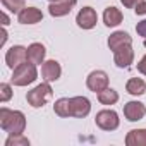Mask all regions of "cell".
<instances>
[{
	"instance_id": "9",
	"label": "cell",
	"mask_w": 146,
	"mask_h": 146,
	"mask_svg": "<svg viewBox=\"0 0 146 146\" xmlns=\"http://www.w3.org/2000/svg\"><path fill=\"white\" fill-rule=\"evenodd\" d=\"M113 62L117 67L120 69H127L132 62H134V50L132 45H124L120 48H117L113 52Z\"/></svg>"
},
{
	"instance_id": "20",
	"label": "cell",
	"mask_w": 146,
	"mask_h": 146,
	"mask_svg": "<svg viewBox=\"0 0 146 146\" xmlns=\"http://www.w3.org/2000/svg\"><path fill=\"white\" fill-rule=\"evenodd\" d=\"M98 102L102 105H115L119 102V93L112 88H107V90L98 93Z\"/></svg>"
},
{
	"instance_id": "12",
	"label": "cell",
	"mask_w": 146,
	"mask_h": 146,
	"mask_svg": "<svg viewBox=\"0 0 146 146\" xmlns=\"http://www.w3.org/2000/svg\"><path fill=\"white\" fill-rule=\"evenodd\" d=\"M76 4H78V0H58V2H50L48 12H50L52 17H64V16L70 14V11L74 9Z\"/></svg>"
},
{
	"instance_id": "16",
	"label": "cell",
	"mask_w": 146,
	"mask_h": 146,
	"mask_svg": "<svg viewBox=\"0 0 146 146\" xmlns=\"http://www.w3.org/2000/svg\"><path fill=\"white\" fill-rule=\"evenodd\" d=\"M45 55H46V50L41 43H31L28 46V60L36 64V65H41L45 62Z\"/></svg>"
},
{
	"instance_id": "3",
	"label": "cell",
	"mask_w": 146,
	"mask_h": 146,
	"mask_svg": "<svg viewBox=\"0 0 146 146\" xmlns=\"http://www.w3.org/2000/svg\"><path fill=\"white\" fill-rule=\"evenodd\" d=\"M53 96V90L50 86V83H41L38 86H35L31 91H28L26 100L33 108H41L43 105H46V102H50Z\"/></svg>"
},
{
	"instance_id": "17",
	"label": "cell",
	"mask_w": 146,
	"mask_h": 146,
	"mask_svg": "<svg viewBox=\"0 0 146 146\" xmlns=\"http://www.w3.org/2000/svg\"><path fill=\"white\" fill-rule=\"evenodd\" d=\"M127 146H146V129H132L125 136Z\"/></svg>"
},
{
	"instance_id": "2",
	"label": "cell",
	"mask_w": 146,
	"mask_h": 146,
	"mask_svg": "<svg viewBox=\"0 0 146 146\" xmlns=\"http://www.w3.org/2000/svg\"><path fill=\"white\" fill-rule=\"evenodd\" d=\"M36 79H38L36 64H33L29 60H26L21 65H17L12 70V78H11L14 86H28V84H33Z\"/></svg>"
},
{
	"instance_id": "22",
	"label": "cell",
	"mask_w": 146,
	"mask_h": 146,
	"mask_svg": "<svg viewBox=\"0 0 146 146\" xmlns=\"http://www.w3.org/2000/svg\"><path fill=\"white\" fill-rule=\"evenodd\" d=\"M5 146H29V139L23 134H9L5 139Z\"/></svg>"
},
{
	"instance_id": "5",
	"label": "cell",
	"mask_w": 146,
	"mask_h": 146,
	"mask_svg": "<svg viewBox=\"0 0 146 146\" xmlns=\"http://www.w3.org/2000/svg\"><path fill=\"white\" fill-rule=\"evenodd\" d=\"M86 86H88V90L90 91H93V93H100V91H103V90H107L108 88V74L105 70H93V72H90L88 74V78H86Z\"/></svg>"
},
{
	"instance_id": "30",
	"label": "cell",
	"mask_w": 146,
	"mask_h": 146,
	"mask_svg": "<svg viewBox=\"0 0 146 146\" xmlns=\"http://www.w3.org/2000/svg\"><path fill=\"white\" fill-rule=\"evenodd\" d=\"M48 2H58V0H48Z\"/></svg>"
},
{
	"instance_id": "24",
	"label": "cell",
	"mask_w": 146,
	"mask_h": 146,
	"mask_svg": "<svg viewBox=\"0 0 146 146\" xmlns=\"http://www.w3.org/2000/svg\"><path fill=\"white\" fill-rule=\"evenodd\" d=\"M136 33L146 40V19H143V21H139V23L136 24Z\"/></svg>"
},
{
	"instance_id": "27",
	"label": "cell",
	"mask_w": 146,
	"mask_h": 146,
	"mask_svg": "<svg viewBox=\"0 0 146 146\" xmlns=\"http://www.w3.org/2000/svg\"><path fill=\"white\" fill-rule=\"evenodd\" d=\"M137 70L141 72L143 76H146V55H144V57L137 62Z\"/></svg>"
},
{
	"instance_id": "31",
	"label": "cell",
	"mask_w": 146,
	"mask_h": 146,
	"mask_svg": "<svg viewBox=\"0 0 146 146\" xmlns=\"http://www.w3.org/2000/svg\"><path fill=\"white\" fill-rule=\"evenodd\" d=\"M143 45H144V46H146V40H144V41H143Z\"/></svg>"
},
{
	"instance_id": "4",
	"label": "cell",
	"mask_w": 146,
	"mask_h": 146,
	"mask_svg": "<svg viewBox=\"0 0 146 146\" xmlns=\"http://www.w3.org/2000/svg\"><path fill=\"white\" fill-rule=\"evenodd\" d=\"M95 122L102 131H115L119 127V124H120V119H119V113L115 110L105 108V110H100L96 113Z\"/></svg>"
},
{
	"instance_id": "11",
	"label": "cell",
	"mask_w": 146,
	"mask_h": 146,
	"mask_svg": "<svg viewBox=\"0 0 146 146\" xmlns=\"http://www.w3.org/2000/svg\"><path fill=\"white\" fill-rule=\"evenodd\" d=\"M62 76V67L57 60H45L41 64V78L46 83H53Z\"/></svg>"
},
{
	"instance_id": "15",
	"label": "cell",
	"mask_w": 146,
	"mask_h": 146,
	"mask_svg": "<svg viewBox=\"0 0 146 146\" xmlns=\"http://www.w3.org/2000/svg\"><path fill=\"white\" fill-rule=\"evenodd\" d=\"M122 19H124L122 12H120L117 7H113V5L107 7L105 12H103V23H105L107 28H115V26H119V24L122 23Z\"/></svg>"
},
{
	"instance_id": "23",
	"label": "cell",
	"mask_w": 146,
	"mask_h": 146,
	"mask_svg": "<svg viewBox=\"0 0 146 146\" xmlns=\"http://www.w3.org/2000/svg\"><path fill=\"white\" fill-rule=\"evenodd\" d=\"M11 98H12V88H11V84L2 83V84H0V102L7 103Z\"/></svg>"
},
{
	"instance_id": "10",
	"label": "cell",
	"mask_w": 146,
	"mask_h": 146,
	"mask_svg": "<svg viewBox=\"0 0 146 146\" xmlns=\"http://www.w3.org/2000/svg\"><path fill=\"white\" fill-rule=\"evenodd\" d=\"M144 115H146V107H144V103L132 100V102H127V103L124 105V117H125L129 122H137V120H141Z\"/></svg>"
},
{
	"instance_id": "6",
	"label": "cell",
	"mask_w": 146,
	"mask_h": 146,
	"mask_svg": "<svg viewBox=\"0 0 146 146\" xmlns=\"http://www.w3.org/2000/svg\"><path fill=\"white\" fill-rule=\"evenodd\" d=\"M26 60H28V48L23 45H14L5 52V64L12 70Z\"/></svg>"
},
{
	"instance_id": "19",
	"label": "cell",
	"mask_w": 146,
	"mask_h": 146,
	"mask_svg": "<svg viewBox=\"0 0 146 146\" xmlns=\"http://www.w3.org/2000/svg\"><path fill=\"white\" fill-rule=\"evenodd\" d=\"M53 112L62 117V119H67V117H72L70 115V98H58L55 103H53Z\"/></svg>"
},
{
	"instance_id": "8",
	"label": "cell",
	"mask_w": 146,
	"mask_h": 146,
	"mask_svg": "<svg viewBox=\"0 0 146 146\" xmlns=\"http://www.w3.org/2000/svg\"><path fill=\"white\" fill-rule=\"evenodd\" d=\"M98 23V14L93 7H83L76 16V24L81 29H93Z\"/></svg>"
},
{
	"instance_id": "29",
	"label": "cell",
	"mask_w": 146,
	"mask_h": 146,
	"mask_svg": "<svg viewBox=\"0 0 146 146\" xmlns=\"http://www.w3.org/2000/svg\"><path fill=\"white\" fill-rule=\"evenodd\" d=\"M7 38H9V35H7V29H5V26H4V29H2V41H0V45H5V41H7Z\"/></svg>"
},
{
	"instance_id": "7",
	"label": "cell",
	"mask_w": 146,
	"mask_h": 146,
	"mask_svg": "<svg viewBox=\"0 0 146 146\" xmlns=\"http://www.w3.org/2000/svg\"><path fill=\"white\" fill-rule=\"evenodd\" d=\"M91 112V102L86 96H72L70 98V115L76 119H84Z\"/></svg>"
},
{
	"instance_id": "13",
	"label": "cell",
	"mask_w": 146,
	"mask_h": 146,
	"mask_svg": "<svg viewBox=\"0 0 146 146\" xmlns=\"http://www.w3.org/2000/svg\"><path fill=\"white\" fill-rule=\"evenodd\" d=\"M17 21L21 24H36L43 21V12L38 7H24L17 14Z\"/></svg>"
},
{
	"instance_id": "26",
	"label": "cell",
	"mask_w": 146,
	"mask_h": 146,
	"mask_svg": "<svg viewBox=\"0 0 146 146\" xmlns=\"http://www.w3.org/2000/svg\"><path fill=\"white\" fill-rule=\"evenodd\" d=\"M120 2H122L124 7H127V9H134L139 2H143V0H120Z\"/></svg>"
},
{
	"instance_id": "14",
	"label": "cell",
	"mask_w": 146,
	"mask_h": 146,
	"mask_svg": "<svg viewBox=\"0 0 146 146\" xmlns=\"http://www.w3.org/2000/svg\"><path fill=\"white\" fill-rule=\"evenodd\" d=\"M107 43H108V48L112 52H115L117 48H120L124 45H132V38L125 31H115V33H112L108 36V41Z\"/></svg>"
},
{
	"instance_id": "1",
	"label": "cell",
	"mask_w": 146,
	"mask_h": 146,
	"mask_svg": "<svg viewBox=\"0 0 146 146\" xmlns=\"http://www.w3.org/2000/svg\"><path fill=\"white\" fill-rule=\"evenodd\" d=\"M0 127L7 134H23L26 129V115L21 110H11L7 107L0 108Z\"/></svg>"
},
{
	"instance_id": "25",
	"label": "cell",
	"mask_w": 146,
	"mask_h": 146,
	"mask_svg": "<svg viewBox=\"0 0 146 146\" xmlns=\"http://www.w3.org/2000/svg\"><path fill=\"white\" fill-rule=\"evenodd\" d=\"M134 12L137 14V16H146V2L143 0V2H139L136 7H134Z\"/></svg>"
},
{
	"instance_id": "18",
	"label": "cell",
	"mask_w": 146,
	"mask_h": 146,
	"mask_svg": "<svg viewBox=\"0 0 146 146\" xmlns=\"http://www.w3.org/2000/svg\"><path fill=\"white\" fill-rule=\"evenodd\" d=\"M125 90L132 96H141V95L146 93V83L141 78H131L125 84Z\"/></svg>"
},
{
	"instance_id": "28",
	"label": "cell",
	"mask_w": 146,
	"mask_h": 146,
	"mask_svg": "<svg viewBox=\"0 0 146 146\" xmlns=\"http://www.w3.org/2000/svg\"><path fill=\"white\" fill-rule=\"evenodd\" d=\"M9 23H11V19H9L7 12H5V11H2V26H9Z\"/></svg>"
},
{
	"instance_id": "21",
	"label": "cell",
	"mask_w": 146,
	"mask_h": 146,
	"mask_svg": "<svg viewBox=\"0 0 146 146\" xmlns=\"http://www.w3.org/2000/svg\"><path fill=\"white\" fill-rule=\"evenodd\" d=\"M2 5H4V9H7L12 14H19L26 7L24 0H2Z\"/></svg>"
}]
</instances>
